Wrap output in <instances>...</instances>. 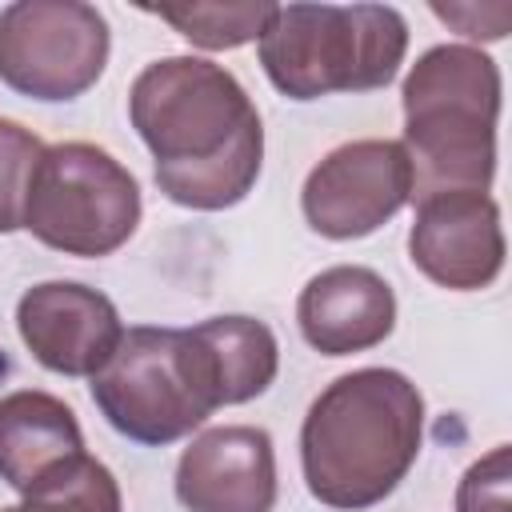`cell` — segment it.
<instances>
[{"label":"cell","mask_w":512,"mask_h":512,"mask_svg":"<svg viewBox=\"0 0 512 512\" xmlns=\"http://www.w3.org/2000/svg\"><path fill=\"white\" fill-rule=\"evenodd\" d=\"M424 444V396L396 368L336 376L300 424V468L308 492L336 512L384 504Z\"/></svg>","instance_id":"2"},{"label":"cell","mask_w":512,"mask_h":512,"mask_svg":"<svg viewBox=\"0 0 512 512\" xmlns=\"http://www.w3.org/2000/svg\"><path fill=\"white\" fill-rule=\"evenodd\" d=\"M260 68L288 100L388 88L408 52V20L388 4H276L256 40Z\"/></svg>","instance_id":"4"},{"label":"cell","mask_w":512,"mask_h":512,"mask_svg":"<svg viewBox=\"0 0 512 512\" xmlns=\"http://www.w3.org/2000/svg\"><path fill=\"white\" fill-rule=\"evenodd\" d=\"M128 120L156 188L192 212L240 204L264 164V124L244 84L204 56L152 60L128 88Z\"/></svg>","instance_id":"1"},{"label":"cell","mask_w":512,"mask_h":512,"mask_svg":"<svg viewBox=\"0 0 512 512\" xmlns=\"http://www.w3.org/2000/svg\"><path fill=\"white\" fill-rule=\"evenodd\" d=\"M296 324L320 356L368 352L384 344L396 328L392 284L364 264L324 268L300 288Z\"/></svg>","instance_id":"12"},{"label":"cell","mask_w":512,"mask_h":512,"mask_svg":"<svg viewBox=\"0 0 512 512\" xmlns=\"http://www.w3.org/2000/svg\"><path fill=\"white\" fill-rule=\"evenodd\" d=\"M508 484H512V452L508 444H496L460 476L456 512H512Z\"/></svg>","instance_id":"17"},{"label":"cell","mask_w":512,"mask_h":512,"mask_svg":"<svg viewBox=\"0 0 512 512\" xmlns=\"http://www.w3.org/2000/svg\"><path fill=\"white\" fill-rule=\"evenodd\" d=\"M152 16H160L164 24H172L188 44L204 48V52H224V48H240L248 40H260V32L268 28V20L276 16V4H160L148 8Z\"/></svg>","instance_id":"15"},{"label":"cell","mask_w":512,"mask_h":512,"mask_svg":"<svg viewBox=\"0 0 512 512\" xmlns=\"http://www.w3.org/2000/svg\"><path fill=\"white\" fill-rule=\"evenodd\" d=\"M0 512H20V504H12V508H0Z\"/></svg>","instance_id":"19"},{"label":"cell","mask_w":512,"mask_h":512,"mask_svg":"<svg viewBox=\"0 0 512 512\" xmlns=\"http://www.w3.org/2000/svg\"><path fill=\"white\" fill-rule=\"evenodd\" d=\"M16 332L40 368L72 380H92L124 340L116 304L76 280L32 284L16 300Z\"/></svg>","instance_id":"9"},{"label":"cell","mask_w":512,"mask_h":512,"mask_svg":"<svg viewBox=\"0 0 512 512\" xmlns=\"http://www.w3.org/2000/svg\"><path fill=\"white\" fill-rule=\"evenodd\" d=\"M432 12L452 24L460 36L468 40H500L508 36L512 24V8L508 4H492V8H476V4H432Z\"/></svg>","instance_id":"18"},{"label":"cell","mask_w":512,"mask_h":512,"mask_svg":"<svg viewBox=\"0 0 512 512\" xmlns=\"http://www.w3.org/2000/svg\"><path fill=\"white\" fill-rule=\"evenodd\" d=\"M84 456V432L76 412L40 388L0 396V480L28 496L64 464Z\"/></svg>","instance_id":"13"},{"label":"cell","mask_w":512,"mask_h":512,"mask_svg":"<svg viewBox=\"0 0 512 512\" xmlns=\"http://www.w3.org/2000/svg\"><path fill=\"white\" fill-rule=\"evenodd\" d=\"M140 212L136 176L88 140L48 144L28 176L24 228L64 256H112L140 228Z\"/></svg>","instance_id":"6"},{"label":"cell","mask_w":512,"mask_h":512,"mask_svg":"<svg viewBox=\"0 0 512 512\" xmlns=\"http://www.w3.org/2000/svg\"><path fill=\"white\" fill-rule=\"evenodd\" d=\"M88 388L100 416L144 448L176 444L224 408L212 364L192 328H124L120 348Z\"/></svg>","instance_id":"5"},{"label":"cell","mask_w":512,"mask_h":512,"mask_svg":"<svg viewBox=\"0 0 512 512\" xmlns=\"http://www.w3.org/2000/svg\"><path fill=\"white\" fill-rule=\"evenodd\" d=\"M400 104L412 200L432 192H488L500 124L496 60L472 44H436L408 68Z\"/></svg>","instance_id":"3"},{"label":"cell","mask_w":512,"mask_h":512,"mask_svg":"<svg viewBox=\"0 0 512 512\" xmlns=\"http://www.w3.org/2000/svg\"><path fill=\"white\" fill-rule=\"evenodd\" d=\"M176 500L188 512H272V436L256 424H224L192 436L176 464Z\"/></svg>","instance_id":"11"},{"label":"cell","mask_w":512,"mask_h":512,"mask_svg":"<svg viewBox=\"0 0 512 512\" xmlns=\"http://www.w3.org/2000/svg\"><path fill=\"white\" fill-rule=\"evenodd\" d=\"M500 204L488 192H432L416 200L408 260L448 292H480L504 268Z\"/></svg>","instance_id":"10"},{"label":"cell","mask_w":512,"mask_h":512,"mask_svg":"<svg viewBox=\"0 0 512 512\" xmlns=\"http://www.w3.org/2000/svg\"><path fill=\"white\" fill-rule=\"evenodd\" d=\"M412 200V164L400 140H348L304 180L300 208L324 240H364Z\"/></svg>","instance_id":"8"},{"label":"cell","mask_w":512,"mask_h":512,"mask_svg":"<svg viewBox=\"0 0 512 512\" xmlns=\"http://www.w3.org/2000/svg\"><path fill=\"white\" fill-rule=\"evenodd\" d=\"M44 144L16 120L0 116V236L24 228V196L28 176L40 160Z\"/></svg>","instance_id":"16"},{"label":"cell","mask_w":512,"mask_h":512,"mask_svg":"<svg viewBox=\"0 0 512 512\" xmlns=\"http://www.w3.org/2000/svg\"><path fill=\"white\" fill-rule=\"evenodd\" d=\"M196 340L204 344V356L212 364L216 388L224 408L248 404L264 396L280 372V344L272 328L256 316H212L192 324Z\"/></svg>","instance_id":"14"},{"label":"cell","mask_w":512,"mask_h":512,"mask_svg":"<svg viewBox=\"0 0 512 512\" xmlns=\"http://www.w3.org/2000/svg\"><path fill=\"white\" fill-rule=\"evenodd\" d=\"M112 32L84 0H16L0 12V84L60 104L84 96L108 64Z\"/></svg>","instance_id":"7"}]
</instances>
